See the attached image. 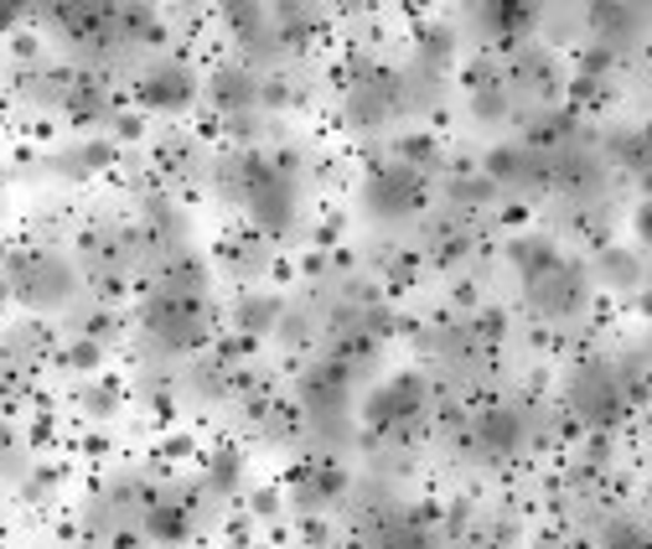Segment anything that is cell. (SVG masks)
<instances>
[{
  "instance_id": "6da1fadb",
  "label": "cell",
  "mask_w": 652,
  "mask_h": 549,
  "mask_svg": "<svg viewBox=\"0 0 652 549\" xmlns=\"http://www.w3.org/2000/svg\"><path fill=\"white\" fill-rule=\"evenodd\" d=\"M11 291L27 306H42V312H52V306H68L78 291V265L73 259H62V254H27L21 265H11Z\"/></svg>"
},
{
  "instance_id": "7a4b0ae2",
  "label": "cell",
  "mask_w": 652,
  "mask_h": 549,
  "mask_svg": "<svg viewBox=\"0 0 652 549\" xmlns=\"http://www.w3.org/2000/svg\"><path fill=\"white\" fill-rule=\"evenodd\" d=\"M146 332L156 342H166L171 353H187L202 342L208 332V316L197 306V296H181V291H161V296L146 301Z\"/></svg>"
},
{
  "instance_id": "3957f363",
  "label": "cell",
  "mask_w": 652,
  "mask_h": 549,
  "mask_svg": "<svg viewBox=\"0 0 652 549\" xmlns=\"http://www.w3.org/2000/svg\"><path fill=\"white\" fill-rule=\"evenodd\" d=\"M404 99H399V78L394 73H363V78H353V89H347V105H342V115H347V125L353 130H378L394 109H399Z\"/></svg>"
},
{
  "instance_id": "277c9868",
  "label": "cell",
  "mask_w": 652,
  "mask_h": 549,
  "mask_svg": "<svg viewBox=\"0 0 652 549\" xmlns=\"http://www.w3.org/2000/svg\"><path fill=\"white\" fill-rule=\"evenodd\" d=\"M415 203H419V171H409V166H384V171H373L363 182V208L378 223L404 218Z\"/></svg>"
},
{
  "instance_id": "5b68a950",
  "label": "cell",
  "mask_w": 652,
  "mask_h": 549,
  "mask_svg": "<svg viewBox=\"0 0 652 549\" xmlns=\"http://www.w3.org/2000/svg\"><path fill=\"white\" fill-rule=\"evenodd\" d=\"M244 203H249V218L259 223V234H285L290 218H296V182H290V171H285L280 161H275L265 177L254 182V193L244 197Z\"/></svg>"
},
{
  "instance_id": "8992f818",
  "label": "cell",
  "mask_w": 652,
  "mask_h": 549,
  "mask_svg": "<svg viewBox=\"0 0 652 549\" xmlns=\"http://www.w3.org/2000/svg\"><path fill=\"white\" fill-rule=\"evenodd\" d=\"M135 94H140V105L146 109H187L197 99V78L187 62L177 58H161V62H150L146 73H140V84H135Z\"/></svg>"
},
{
  "instance_id": "52a82bcc",
  "label": "cell",
  "mask_w": 652,
  "mask_h": 549,
  "mask_svg": "<svg viewBox=\"0 0 652 549\" xmlns=\"http://www.w3.org/2000/svg\"><path fill=\"white\" fill-rule=\"evenodd\" d=\"M300 410L312 415V425H342L347 415V369L342 363H322L300 379Z\"/></svg>"
},
{
  "instance_id": "ba28073f",
  "label": "cell",
  "mask_w": 652,
  "mask_h": 549,
  "mask_svg": "<svg viewBox=\"0 0 652 549\" xmlns=\"http://www.w3.org/2000/svg\"><path fill=\"white\" fill-rule=\"evenodd\" d=\"M570 404H575L585 420H595V425L616 420V410H622L616 373H611V369H580L575 379H570Z\"/></svg>"
},
{
  "instance_id": "9c48e42d",
  "label": "cell",
  "mask_w": 652,
  "mask_h": 549,
  "mask_svg": "<svg viewBox=\"0 0 652 549\" xmlns=\"http://www.w3.org/2000/svg\"><path fill=\"white\" fill-rule=\"evenodd\" d=\"M208 94H213V105H218L223 115H234V119H244V109H254L259 99H265L259 78H254L244 62H228V68H218V73H213V84H208Z\"/></svg>"
},
{
  "instance_id": "30bf717a",
  "label": "cell",
  "mask_w": 652,
  "mask_h": 549,
  "mask_svg": "<svg viewBox=\"0 0 652 549\" xmlns=\"http://www.w3.org/2000/svg\"><path fill=\"white\" fill-rule=\"evenodd\" d=\"M472 441L482 445L487 457H507V451H518L523 445V415L518 410H507V404L482 410V415L472 420Z\"/></svg>"
},
{
  "instance_id": "8fae6325",
  "label": "cell",
  "mask_w": 652,
  "mask_h": 549,
  "mask_svg": "<svg viewBox=\"0 0 652 549\" xmlns=\"http://www.w3.org/2000/svg\"><path fill=\"white\" fill-rule=\"evenodd\" d=\"M487 177L492 182H507V187H539L534 146H497L487 156Z\"/></svg>"
},
{
  "instance_id": "7c38bea8",
  "label": "cell",
  "mask_w": 652,
  "mask_h": 549,
  "mask_svg": "<svg viewBox=\"0 0 652 549\" xmlns=\"http://www.w3.org/2000/svg\"><path fill=\"white\" fill-rule=\"evenodd\" d=\"M513 265H518V275L528 285H539L544 275H554L564 259H560V249H554L549 238H518V244H513Z\"/></svg>"
},
{
  "instance_id": "4fadbf2b",
  "label": "cell",
  "mask_w": 652,
  "mask_h": 549,
  "mask_svg": "<svg viewBox=\"0 0 652 549\" xmlns=\"http://www.w3.org/2000/svg\"><path fill=\"white\" fill-rule=\"evenodd\" d=\"M109 156H115V150L105 146V140H83V146H68L62 150V156H52V171H58V177H89V171H99V166H109Z\"/></svg>"
},
{
  "instance_id": "5bb4252c",
  "label": "cell",
  "mask_w": 652,
  "mask_h": 549,
  "mask_svg": "<svg viewBox=\"0 0 652 549\" xmlns=\"http://www.w3.org/2000/svg\"><path fill=\"white\" fill-rule=\"evenodd\" d=\"M238 332L244 337H259V332H275L280 327V301L275 296H244L238 301V312H234Z\"/></svg>"
},
{
  "instance_id": "9a60e30c",
  "label": "cell",
  "mask_w": 652,
  "mask_h": 549,
  "mask_svg": "<svg viewBox=\"0 0 652 549\" xmlns=\"http://www.w3.org/2000/svg\"><path fill=\"white\" fill-rule=\"evenodd\" d=\"M342 492V472L337 467H306L296 482V503L300 508H322L326 498H337Z\"/></svg>"
},
{
  "instance_id": "2e32d148",
  "label": "cell",
  "mask_w": 652,
  "mask_h": 549,
  "mask_svg": "<svg viewBox=\"0 0 652 549\" xmlns=\"http://www.w3.org/2000/svg\"><path fill=\"white\" fill-rule=\"evenodd\" d=\"M78 410H83L89 420L115 415V410H119V389H115V384H105V379H93V384L78 389Z\"/></svg>"
},
{
  "instance_id": "e0dca14e",
  "label": "cell",
  "mask_w": 652,
  "mask_h": 549,
  "mask_svg": "<svg viewBox=\"0 0 652 549\" xmlns=\"http://www.w3.org/2000/svg\"><path fill=\"white\" fill-rule=\"evenodd\" d=\"M238 472H244V457H238V451H218V457L208 461V488L228 498V492H238Z\"/></svg>"
},
{
  "instance_id": "ac0fdd59",
  "label": "cell",
  "mask_w": 652,
  "mask_h": 549,
  "mask_svg": "<svg viewBox=\"0 0 652 549\" xmlns=\"http://www.w3.org/2000/svg\"><path fill=\"white\" fill-rule=\"evenodd\" d=\"M451 52H456V31L445 27V21L425 27V37H419V58L431 62V68H441V62H451Z\"/></svg>"
},
{
  "instance_id": "d6986e66",
  "label": "cell",
  "mask_w": 652,
  "mask_h": 549,
  "mask_svg": "<svg viewBox=\"0 0 652 549\" xmlns=\"http://www.w3.org/2000/svg\"><path fill=\"white\" fill-rule=\"evenodd\" d=\"M378 549H435L431 535L419 529V523H388L384 539H378Z\"/></svg>"
},
{
  "instance_id": "ffe728a7",
  "label": "cell",
  "mask_w": 652,
  "mask_h": 549,
  "mask_svg": "<svg viewBox=\"0 0 652 549\" xmlns=\"http://www.w3.org/2000/svg\"><path fill=\"white\" fill-rule=\"evenodd\" d=\"M601 275H606L611 285H638L642 269H638V259H632L626 249H606L601 254Z\"/></svg>"
},
{
  "instance_id": "44dd1931",
  "label": "cell",
  "mask_w": 652,
  "mask_h": 549,
  "mask_svg": "<svg viewBox=\"0 0 652 549\" xmlns=\"http://www.w3.org/2000/svg\"><path fill=\"white\" fill-rule=\"evenodd\" d=\"M99 357H105V347L93 337H78V342H68L62 347V369H73V373H89V369H99Z\"/></svg>"
},
{
  "instance_id": "7402d4cb",
  "label": "cell",
  "mask_w": 652,
  "mask_h": 549,
  "mask_svg": "<svg viewBox=\"0 0 652 549\" xmlns=\"http://www.w3.org/2000/svg\"><path fill=\"white\" fill-rule=\"evenodd\" d=\"M492 193H497L492 177H456L451 182V197H461V203H487Z\"/></svg>"
},
{
  "instance_id": "603a6c76",
  "label": "cell",
  "mask_w": 652,
  "mask_h": 549,
  "mask_svg": "<svg viewBox=\"0 0 652 549\" xmlns=\"http://www.w3.org/2000/svg\"><path fill=\"white\" fill-rule=\"evenodd\" d=\"M606 549H652V539L638 535L632 523H611V529H606Z\"/></svg>"
},
{
  "instance_id": "cb8c5ba5",
  "label": "cell",
  "mask_w": 652,
  "mask_h": 549,
  "mask_svg": "<svg viewBox=\"0 0 652 549\" xmlns=\"http://www.w3.org/2000/svg\"><path fill=\"white\" fill-rule=\"evenodd\" d=\"M31 21V6H11V0H0V31H21Z\"/></svg>"
},
{
  "instance_id": "d4e9b609",
  "label": "cell",
  "mask_w": 652,
  "mask_h": 549,
  "mask_svg": "<svg viewBox=\"0 0 652 549\" xmlns=\"http://www.w3.org/2000/svg\"><path fill=\"white\" fill-rule=\"evenodd\" d=\"M580 68H585V73H606L611 68V47H591V52H585V62H580Z\"/></svg>"
},
{
  "instance_id": "484cf974",
  "label": "cell",
  "mask_w": 652,
  "mask_h": 549,
  "mask_svg": "<svg viewBox=\"0 0 652 549\" xmlns=\"http://www.w3.org/2000/svg\"><path fill=\"white\" fill-rule=\"evenodd\" d=\"M140 130H146V119H140V115H115V135H125V140H140Z\"/></svg>"
},
{
  "instance_id": "4316f807",
  "label": "cell",
  "mask_w": 652,
  "mask_h": 549,
  "mask_svg": "<svg viewBox=\"0 0 652 549\" xmlns=\"http://www.w3.org/2000/svg\"><path fill=\"white\" fill-rule=\"evenodd\" d=\"M254 513H259V519H280V492H259V498H254Z\"/></svg>"
},
{
  "instance_id": "83f0119b",
  "label": "cell",
  "mask_w": 652,
  "mask_h": 549,
  "mask_svg": "<svg viewBox=\"0 0 652 549\" xmlns=\"http://www.w3.org/2000/svg\"><path fill=\"white\" fill-rule=\"evenodd\" d=\"M642 234L652 238V208H642Z\"/></svg>"
}]
</instances>
